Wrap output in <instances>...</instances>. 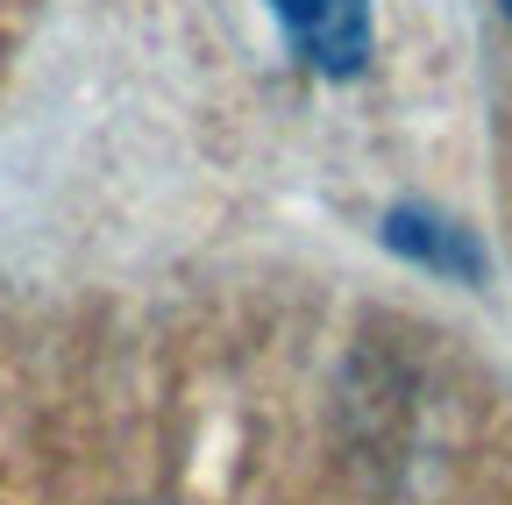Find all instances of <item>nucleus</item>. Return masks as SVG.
I'll return each mask as SVG.
<instances>
[{
	"instance_id": "f257e3e1",
	"label": "nucleus",
	"mask_w": 512,
	"mask_h": 505,
	"mask_svg": "<svg viewBox=\"0 0 512 505\" xmlns=\"http://www.w3.org/2000/svg\"><path fill=\"white\" fill-rule=\"evenodd\" d=\"M271 15L313 72L349 79L370 57V0H271Z\"/></svg>"
},
{
	"instance_id": "f03ea898",
	"label": "nucleus",
	"mask_w": 512,
	"mask_h": 505,
	"mask_svg": "<svg viewBox=\"0 0 512 505\" xmlns=\"http://www.w3.org/2000/svg\"><path fill=\"white\" fill-rule=\"evenodd\" d=\"M505 15H512V0H505Z\"/></svg>"
}]
</instances>
